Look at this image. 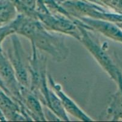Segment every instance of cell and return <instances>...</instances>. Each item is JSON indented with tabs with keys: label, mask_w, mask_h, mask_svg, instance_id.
<instances>
[{
	"label": "cell",
	"mask_w": 122,
	"mask_h": 122,
	"mask_svg": "<svg viewBox=\"0 0 122 122\" xmlns=\"http://www.w3.org/2000/svg\"><path fill=\"white\" fill-rule=\"evenodd\" d=\"M48 82L55 92L56 95L59 98L65 111L69 113L74 117L83 122H92L94 120L90 117L87 114L83 111L80 107L76 105L74 101L66 95L62 89L60 84L56 83L52 77L49 75L48 76Z\"/></svg>",
	"instance_id": "obj_7"
},
{
	"label": "cell",
	"mask_w": 122,
	"mask_h": 122,
	"mask_svg": "<svg viewBox=\"0 0 122 122\" xmlns=\"http://www.w3.org/2000/svg\"><path fill=\"white\" fill-rule=\"evenodd\" d=\"M114 12L122 14V0H101Z\"/></svg>",
	"instance_id": "obj_10"
},
{
	"label": "cell",
	"mask_w": 122,
	"mask_h": 122,
	"mask_svg": "<svg viewBox=\"0 0 122 122\" xmlns=\"http://www.w3.org/2000/svg\"><path fill=\"white\" fill-rule=\"evenodd\" d=\"M15 18V11L14 8L9 7L0 9V23L10 22Z\"/></svg>",
	"instance_id": "obj_9"
},
{
	"label": "cell",
	"mask_w": 122,
	"mask_h": 122,
	"mask_svg": "<svg viewBox=\"0 0 122 122\" xmlns=\"http://www.w3.org/2000/svg\"><path fill=\"white\" fill-rule=\"evenodd\" d=\"M118 90L111 96L110 103L106 114L112 121H122V74L120 72L118 77Z\"/></svg>",
	"instance_id": "obj_8"
},
{
	"label": "cell",
	"mask_w": 122,
	"mask_h": 122,
	"mask_svg": "<svg viewBox=\"0 0 122 122\" xmlns=\"http://www.w3.org/2000/svg\"><path fill=\"white\" fill-rule=\"evenodd\" d=\"M12 50L9 51L10 62L19 84L21 87L29 89L28 68L24 62V52L21 43L15 35L12 36Z\"/></svg>",
	"instance_id": "obj_4"
},
{
	"label": "cell",
	"mask_w": 122,
	"mask_h": 122,
	"mask_svg": "<svg viewBox=\"0 0 122 122\" xmlns=\"http://www.w3.org/2000/svg\"><path fill=\"white\" fill-rule=\"evenodd\" d=\"M32 46L46 52L57 62L65 61L68 57L69 50L65 42V37L53 34L44 28L43 24L37 29L30 40Z\"/></svg>",
	"instance_id": "obj_1"
},
{
	"label": "cell",
	"mask_w": 122,
	"mask_h": 122,
	"mask_svg": "<svg viewBox=\"0 0 122 122\" xmlns=\"http://www.w3.org/2000/svg\"><path fill=\"white\" fill-rule=\"evenodd\" d=\"M115 24H117L119 28H120L121 29H122V22H120V23H116Z\"/></svg>",
	"instance_id": "obj_11"
},
{
	"label": "cell",
	"mask_w": 122,
	"mask_h": 122,
	"mask_svg": "<svg viewBox=\"0 0 122 122\" xmlns=\"http://www.w3.org/2000/svg\"><path fill=\"white\" fill-rule=\"evenodd\" d=\"M0 78L9 91L11 97L20 105L22 101L21 86L10 62L3 56L1 51H0Z\"/></svg>",
	"instance_id": "obj_6"
},
{
	"label": "cell",
	"mask_w": 122,
	"mask_h": 122,
	"mask_svg": "<svg viewBox=\"0 0 122 122\" xmlns=\"http://www.w3.org/2000/svg\"><path fill=\"white\" fill-rule=\"evenodd\" d=\"M74 21L85 28L97 31L115 42L122 43V29L115 23L87 17H78Z\"/></svg>",
	"instance_id": "obj_5"
},
{
	"label": "cell",
	"mask_w": 122,
	"mask_h": 122,
	"mask_svg": "<svg viewBox=\"0 0 122 122\" xmlns=\"http://www.w3.org/2000/svg\"><path fill=\"white\" fill-rule=\"evenodd\" d=\"M75 23L78 25L81 32L80 42L88 50L98 64L108 74L111 79L117 84L118 74L120 71L114 64L110 56L107 54L106 50L100 43L98 39L91 32V30L85 28L76 22Z\"/></svg>",
	"instance_id": "obj_2"
},
{
	"label": "cell",
	"mask_w": 122,
	"mask_h": 122,
	"mask_svg": "<svg viewBox=\"0 0 122 122\" xmlns=\"http://www.w3.org/2000/svg\"><path fill=\"white\" fill-rule=\"evenodd\" d=\"M36 17L46 29L60 32L70 35L78 40H80L81 32L74 18L54 15L45 8H40L36 11Z\"/></svg>",
	"instance_id": "obj_3"
}]
</instances>
